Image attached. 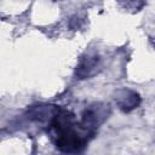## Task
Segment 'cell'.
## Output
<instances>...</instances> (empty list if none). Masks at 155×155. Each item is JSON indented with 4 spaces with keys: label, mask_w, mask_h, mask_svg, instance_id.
I'll return each instance as SVG.
<instances>
[{
    "label": "cell",
    "mask_w": 155,
    "mask_h": 155,
    "mask_svg": "<svg viewBox=\"0 0 155 155\" xmlns=\"http://www.w3.org/2000/svg\"><path fill=\"white\" fill-rule=\"evenodd\" d=\"M52 130L56 145L64 153H79L87 144V134L92 133L81 124L75 122L74 115L68 110H56L52 116Z\"/></svg>",
    "instance_id": "6da1fadb"
},
{
    "label": "cell",
    "mask_w": 155,
    "mask_h": 155,
    "mask_svg": "<svg viewBox=\"0 0 155 155\" xmlns=\"http://www.w3.org/2000/svg\"><path fill=\"white\" fill-rule=\"evenodd\" d=\"M109 111V105H104L101 103L93 104L84 111L81 125L90 132H93V130H96L108 117Z\"/></svg>",
    "instance_id": "7a4b0ae2"
},
{
    "label": "cell",
    "mask_w": 155,
    "mask_h": 155,
    "mask_svg": "<svg viewBox=\"0 0 155 155\" xmlns=\"http://www.w3.org/2000/svg\"><path fill=\"white\" fill-rule=\"evenodd\" d=\"M115 102L122 111L128 113V111L136 109L140 104V96L133 90L122 88L116 92Z\"/></svg>",
    "instance_id": "3957f363"
},
{
    "label": "cell",
    "mask_w": 155,
    "mask_h": 155,
    "mask_svg": "<svg viewBox=\"0 0 155 155\" xmlns=\"http://www.w3.org/2000/svg\"><path fill=\"white\" fill-rule=\"evenodd\" d=\"M99 57L97 53H86L79 62L76 68V76L79 79H87L92 76L98 67Z\"/></svg>",
    "instance_id": "277c9868"
},
{
    "label": "cell",
    "mask_w": 155,
    "mask_h": 155,
    "mask_svg": "<svg viewBox=\"0 0 155 155\" xmlns=\"http://www.w3.org/2000/svg\"><path fill=\"white\" fill-rule=\"evenodd\" d=\"M56 110L57 109H52L51 110V108L50 107H47V105H45V107H34L31 110H30V113H29V115H30V117L31 119H34V120H38V121H42V120H45V119H47V116L48 115H53L54 113H56Z\"/></svg>",
    "instance_id": "5b68a950"
}]
</instances>
